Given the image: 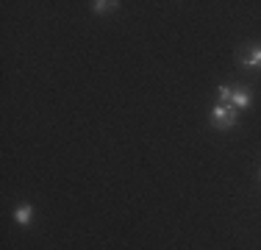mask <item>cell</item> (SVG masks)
Wrapping results in <instances>:
<instances>
[{
  "mask_svg": "<svg viewBox=\"0 0 261 250\" xmlns=\"http://www.w3.org/2000/svg\"><path fill=\"white\" fill-rule=\"evenodd\" d=\"M236 59H239V64H242V67H258V45H247V47H242Z\"/></svg>",
  "mask_w": 261,
  "mask_h": 250,
  "instance_id": "7a4b0ae2",
  "label": "cell"
},
{
  "mask_svg": "<svg viewBox=\"0 0 261 250\" xmlns=\"http://www.w3.org/2000/svg\"><path fill=\"white\" fill-rule=\"evenodd\" d=\"M14 220L20 222V225H28V222H31V206H25V203H22L20 209L14 211Z\"/></svg>",
  "mask_w": 261,
  "mask_h": 250,
  "instance_id": "277c9868",
  "label": "cell"
},
{
  "mask_svg": "<svg viewBox=\"0 0 261 250\" xmlns=\"http://www.w3.org/2000/svg\"><path fill=\"white\" fill-rule=\"evenodd\" d=\"M236 122H239V111H236L231 103H220V106L211 109V125H214V128L225 131V128H233Z\"/></svg>",
  "mask_w": 261,
  "mask_h": 250,
  "instance_id": "6da1fadb",
  "label": "cell"
},
{
  "mask_svg": "<svg viewBox=\"0 0 261 250\" xmlns=\"http://www.w3.org/2000/svg\"><path fill=\"white\" fill-rule=\"evenodd\" d=\"M247 103H250V89H247V86H233V92H231V106L239 111V109H245Z\"/></svg>",
  "mask_w": 261,
  "mask_h": 250,
  "instance_id": "3957f363",
  "label": "cell"
},
{
  "mask_svg": "<svg viewBox=\"0 0 261 250\" xmlns=\"http://www.w3.org/2000/svg\"><path fill=\"white\" fill-rule=\"evenodd\" d=\"M231 92H233V86H220V89H217V95H220L222 103H231Z\"/></svg>",
  "mask_w": 261,
  "mask_h": 250,
  "instance_id": "8992f818",
  "label": "cell"
},
{
  "mask_svg": "<svg viewBox=\"0 0 261 250\" xmlns=\"http://www.w3.org/2000/svg\"><path fill=\"white\" fill-rule=\"evenodd\" d=\"M92 6H95V11H100V14H103V11H114V9H117V3H114V0H109V3L97 0V3H92Z\"/></svg>",
  "mask_w": 261,
  "mask_h": 250,
  "instance_id": "5b68a950",
  "label": "cell"
},
{
  "mask_svg": "<svg viewBox=\"0 0 261 250\" xmlns=\"http://www.w3.org/2000/svg\"><path fill=\"white\" fill-rule=\"evenodd\" d=\"M258 67H261V45H258Z\"/></svg>",
  "mask_w": 261,
  "mask_h": 250,
  "instance_id": "52a82bcc",
  "label": "cell"
}]
</instances>
